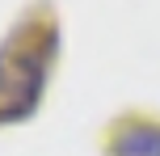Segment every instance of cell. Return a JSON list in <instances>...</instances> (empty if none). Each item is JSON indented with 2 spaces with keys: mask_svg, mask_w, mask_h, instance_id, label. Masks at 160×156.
<instances>
[{
  "mask_svg": "<svg viewBox=\"0 0 160 156\" xmlns=\"http://www.w3.org/2000/svg\"><path fill=\"white\" fill-rule=\"evenodd\" d=\"M55 51H59V25L51 17L21 21L0 42V127L21 123L38 110Z\"/></svg>",
  "mask_w": 160,
  "mask_h": 156,
  "instance_id": "6da1fadb",
  "label": "cell"
},
{
  "mask_svg": "<svg viewBox=\"0 0 160 156\" xmlns=\"http://www.w3.org/2000/svg\"><path fill=\"white\" fill-rule=\"evenodd\" d=\"M114 156H160V127L156 123L122 127L114 139Z\"/></svg>",
  "mask_w": 160,
  "mask_h": 156,
  "instance_id": "7a4b0ae2",
  "label": "cell"
}]
</instances>
